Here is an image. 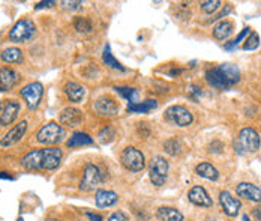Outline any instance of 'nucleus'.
I'll return each mask as SVG.
<instances>
[{
	"label": "nucleus",
	"mask_w": 261,
	"mask_h": 221,
	"mask_svg": "<svg viewBox=\"0 0 261 221\" xmlns=\"http://www.w3.org/2000/svg\"><path fill=\"white\" fill-rule=\"evenodd\" d=\"M249 30H251L249 27H245V29H243V30L239 33V36H237L234 41H231V42H228V44L225 45V48H227V50H233V48H236V47H237V45H239V44L243 41V38H245V36L249 33Z\"/></svg>",
	"instance_id": "obj_34"
},
{
	"label": "nucleus",
	"mask_w": 261,
	"mask_h": 221,
	"mask_svg": "<svg viewBox=\"0 0 261 221\" xmlns=\"http://www.w3.org/2000/svg\"><path fill=\"white\" fill-rule=\"evenodd\" d=\"M206 81L210 87L225 90L240 81V69L233 63H224L206 71Z\"/></svg>",
	"instance_id": "obj_2"
},
{
	"label": "nucleus",
	"mask_w": 261,
	"mask_h": 221,
	"mask_svg": "<svg viewBox=\"0 0 261 221\" xmlns=\"http://www.w3.org/2000/svg\"><path fill=\"white\" fill-rule=\"evenodd\" d=\"M188 199L195 206H203V208H209L213 203L210 196L207 194V191L201 185H195L194 188H191L188 193Z\"/></svg>",
	"instance_id": "obj_17"
},
{
	"label": "nucleus",
	"mask_w": 261,
	"mask_h": 221,
	"mask_svg": "<svg viewBox=\"0 0 261 221\" xmlns=\"http://www.w3.org/2000/svg\"><path fill=\"white\" fill-rule=\"evenodd\" d=\"M95 202L98 208H110L114 206L119 202V196L114 191H108V190H96L95 194Z\"/></svg>",
	"instance_id": "obj_19"
},
{
	"label": "nucleus",
	"mask_w": 261,
	"mask_h": 221,
	"mask_svg": "<svg viewBox=\"0 0 261 221\" xmlns=\"http://www.w3.org/2000/svg\"><path fill=\"white\" fill-rule=\"evenodd\" d=\"M26 131H27V122H26V121L18 122L15 127H12V128L0 139V146H2V148H11V146L17 145V143L26 136Z\"/></svg>",
	"instance_id": "obj_13"
},
{
	"label": "nucleus",
	"mask_w": 261,
	"mask_h": 221,
	"mask_svg": "<svg viewBox=\"0 0 261 221\" xmlns=\"http://www.w3.org/2000/svg\"><path fill=\"white\" fill-rule=\"evenodd\" d=\"M108 221H129V218L123 211H117V212H114L108 217Z\"/></svg>",
	"instance_id": "obj_37"
},
{
	"label": "nucleus",
	"mask_w": 261,
	"mask_h": 221,
	"mask_svg": "<svg viewBox=\"0 0 261 221\" xmlns=\"http://www.w3.org/2000/svg\"><path fill=\"white\" fill-rule=\"evenodd\" d=\"M0 59L6 63H21L23 51L17 47H8L0 53Z\"/></svg>",
	"instance_id": "obj_24"
},
{
	"label": "nucleus",
	"mask_w": 261,
	"mask_h": 221,
	"mask_svg": "<svg viewBox=\"0 0 261 221\" xmlns=\"http://www.w3.org/2000/svg\"><path fill=\"white\" fill-rule=\"evenodd\" d=\"M116 92L129 101V104H134L137 102V98H138V90L137 89H132V87H116Z\"/></svg>",
	"instance_id": "obj_30"
},
{
	"label": "nucleus",
	"mask_w": 261,
	"mask_h": 221,
	"mask_svg": "<svg viewBox=\"0 0 261 221\" xmlns=\"http://www.w3.org/2000/svg\"><path fill=\"white\" fill-rule=\"evenodd\" d=\"M242 221H251V220H249V215L243 214V215H242Z\"/></svg>",
	"instance_id": "obj_43"
},
{
	"label": "nucleus",
	"mask_w": 261,
	"mask_h": 221,
	"mask_svg": "<svg viewBox=\"0 0 261 221\" xmlns=\"http://www.w3.org/2000/svg\"><path fill=\"white\" fill-rule=\"evenodd\" d=\"M158 107V102L155 99H147L143 102H134V104H128V112L130 113H150L152 110H155Z\"/></svg>",
	"instance_id": "obj_26"
},
{
	"label": "nucleus",
	"mask_w": 261,
	"mask_h": 221,
	"mask_svg": "<svg viewBox=\"0 0 261 221\" xmlns=\"http://www.w3.org/2000/svg\"><path fill=\"white\" fill-rule=\"evenodd\" d=\"M74 29L81 35H89L93 30V24H92L90 18H87V17H75Z\"/></svg>",
	"instance_id": "obj_28"
},
{
	"label": "nucleus",
	"mask_w": 261,
	"mask_h": 221,
	"mask_svg": "<svg viewBox=\"0 0 261 221\" xmlns=\"http://www.w3.org/2000/svg\"><path fill=\"white\" fill-rule=\"evenodd\" d=\"M0 179H12V176L9 173H5V172H0Z\"/></svg>",
	"instance_id": "obj_42"
},
{
	"label": "nucleus",
	"mask_w": 261,
	"mask_h": 221,
	"mask_svg": "<svg viewBox=\"0 0 261 221\" xmlns=\"http://www.w3.org/2000/svg\"><path fill=\"white\" fill-rule=\"evenodd\" d=\"M195 172H197L198 176H201V178H204V179H209V181H218V178H219V173H218V170L215 169V166H212V164L207 163V161L200 163V164L195 167Z\"/></svg>",
	"instance_id": "obj_23"
},
{
	"label": "nucleus",
	"mask_w": 261,
	"mask_h": 221,
	"mask_svg": "<svg viewBox=\"0 0 261 221\" xmlns=\"http://www.w3.org/2000/svg\"><path fill=\"white\" fill-rule=\"evenodd\" d=\"M102 62L108 66V68H111V69H116V71H122V72H125L126 69H125V66L119 62V60H116L114 59V56H113V53H111V48H110V45L107 44L105 45V48H104V53H102Z\"/></svg>",
	"instance_id": "obj_27"
},
{
	"label": "nucleus",
	"mask_w": 261,
	"mask_h": 221,
	"mask_svg": "<svg viewBox=\"0 0 261 221\" xmlns=\"http://www.w3.org/2000/svg\"><path fill=\"white\" fill-rule=\"evenodd\" d=\"M258 45H260V36H258V33L251 32V35L248 36V39L245 41V44L242 45V48L248 51V50H255Z\"/></svg>",
	"instance_id": "obj_31"
},
{
	"label": "nucleus",
	"mask_w": 261,
	"mask_h": 221,
	"mask_svg": "<svg viewBox=\"0 0 261 221\" xmlns=\"http://www.w3.org/2000/svg\"><path fill=\"white\" fill-rule=\"evenodd\" d=\"M36 33V26L32 20L24 18L20 20L14 24V27L9 30V39L12 42H27L29 39H32Z\"/></svg>",
	"instance_id": "obj_8"
},
{
	"label": "nucleus",
	"mask_w": 261,
	"mask_h": 221,
	"mask_svg": "<svg viewBox=\"0 0 261 221\" xmlns=\"http://www.w3.org/2000/svg\"><path fill=\"white\" fill-rule=\"evenodd\" d=\"M188 93H189V96L197 102L198 101V98L203 95V92H201V89L198 87V86H195V84H191V86H188Z\"/></svg>",
	"instance_id": "obj_35"
},
{
	"label": "nucleus",
	"mask_w": 261,
	"mask_h": 221,
	"mask_svg": "<svg viewBox=\"0 0 261 221\" xmlns=\"http://www.w3.org/2000/svg\"><path fill=\"white\" fill-rule=\"evenodd\" d=\"M62 151L60 148H42L33 149L24 155L21 160V166L26 170H54L62 163Z\"/></svg>",
	"instance_id": "obj_1"
},
{
	"label": "nucleus",
	"mask_w": 261,
	"mask_h": 221,
	"mask_svg": "<svg viewBox=\"0 0 261 221\" xmlns=\"http://www.w3.org/2000/svg\"><path fill=\"white\" fill-rule=\"evenodd\" d=\"M168 170H170V164L168 161L161 157V155H155L150 163H149V178L150 182L155 187H162L167 181L168 176Z\"/></svg>",
	"instance_id": "obj_6"
},
{
	"label": "nucleus",
	"mask_w": 261,
	"mask_h": 221,
	"mask_svg": "<svg viewBox=\"0 0 261 221\" xmlns=\"http://www.w3.org/2000/svg\"><path fill=\"white\" fill-rule=\"evenodd\" d=\"M236 193L240 199H245L248 202L260 203L261 202V188L255 187L249 182H242L236 187Z\"/></svg>",
	"instance_id": "obj_15"
},
{
	"label": "nucleus",
	"mask_w": 261,
	"mask_h": 221,
	"mask_svg": "<svg viewBox=\"0 0 261 221\" xmlns=\"http://www.w3.org/2000/svg\"><path fill=\"white\" fill-rule=\"evenodd\" d=\"M21 77L20 74L9 68V66H3L0 68V89L5 90V89H12L14 86H17L20 83Z\"/></svg>",
	"instance_id": "obj_18"
},
{
	"label": "nucleus",
	"mask_w": 261,
	"mask_h": 221,
	"mask_svg": "<svg viewBox=\"0 0 261 221\" xmlns=\"http://www.w3.org/2000/svg\"><path fill=\"white\" fill-rule=\"evenodd\" d=\"M221 6V2L219 0H207V2H201L200 3V8L201 11H204L206 14H213L219 9Z\"/></svg>",
	"instance_id": "obj_32"
},
{
	"label": "nucleus",
	"mask_w": 261,
	"mask_h": 221,
	"mask_svg": "<svg viewBox=\"0 0 261 221\" xmlns=\"http://www.w3.org/2000/svg\"><path fill=\"white\" fill-rule=\"evenodd\" d=\"M260 136H258V133H257L254 128H251V127L243 128V130L240 131V134H239V139H237L236 143H234L236 152H237V154H243V151H245V152L254 154V152H257V151L260 149Z\"/></svg>",
	"instance_id": "obj_5"
},
{
	"label": "nucleus",
	"mask_w": 261,
	"mask_h": 221,
	"mask_svg": "<svg viewBox=\"0 0 261 221\" xmlns=\"http://www.w3.org/2000/svg\"><path fill=\"white\" fill-rule=\"evenodd\" d=\"M156 218L158 221H183V214L176 209V208H170V206H161L156 209Z\"/></svg>",
	"instance_id": "obj_22"
},
{
	"label": "nucleus",
	"mask_w": 261,
	"mask_h": 221,
	"mask_svg": "<svg viewBox=\"0 0 261 221\" xmlns=\"http://www.w3.org/2000/svg\"><path fill=\"white\" fill-rule=\"evenodd\" d=\"M89 145H93V139L87 133H83V131H75L66 140L68 148H83V146H89Z\"/></svg>",
	"instance_id": "obj_21"
},
{
	"label": "nucleus",
	"mask_w": 261,
	"mask_h": 221,
	"mask_svg": "<svg viewBox=\"0 0 261 221\" xmlns=\"http://www.w3.org/2000/svg\"><path fill=\"white\" fill-rule=\"evenodd\" d=\"M65 93L71 102H80L86 96V87L75 81H68L65 86Z\"/></svg>",
	"instance_id": "obj_20"
},
{
	"label": "nucleus",
	"mask_w": 261,
	"mask_h": 221,
	"mask_svg": "<svg viewBox=\"0 0 261 221\" xmlns=\"http://www.w3.org/2000/svg\"><path fill=\"white\" fill-rule=\"evenodd\" d=\"M104 181H105L104 170L96 164L87 163L84 166V170H83V179L80 182V190L81 191H93Z\"/></svg>",
	"instance_id": "obj_4"
},
{
	"label": "nucleus",
	"mask_w": 261,
	"mask_h": 221,
	"mask_svg": "<svg viewBox=\"0 0 261 221\" xmlns=\"http://www.w3.org/2000/svg\"><path fill=\"white\" fill-rule=\"evenodd\" d=\"M81 5H83V2H62V6H63L66 11H71V12L80 9Z\"/></svg>",
	"instance_id": "obj_36"
},
{
	"label": "nucleus",
	"mask_w": 261,
	"mask_h": 221,
	"mask_svg": "<svg viewBox=\"0 0 261 221\" xmlns=\"http://www.w3.org/2000/svg\"><path fill=\"white\" fill-rule=\"evenodd\" d=\"M20 95L26 101V105L29 110H36L44 95V86L39 81L29 83L20 90Z\"/></svg>",
	"instance_id": "obj_9"
},
{
	"label": "nucleus",
	"mask_w": 261,
	"mask_h": 221,
	"mask_svg": "<svg viewBox=\"0 0 261 221\" xmlns=\"http://www.w3.org/2000/svg\"><path fill=\"white\" fill-rule=\"evenodd\" d=\"M87 217L90 218V221H104V218L99 214H93V212H87Z\"/></svg>",
	"instance_id": "obj_39"
},
{
	"label": "nucleus",
	"mask_w": 261,
	"mask_h": 221,
	"mask_svg": "<svg viewBox=\"0 0 261 221\" xmlns=\"http://www.w3.org/2000/svg\"><path fill=\"white\" fill-rule=\"evenodd\" d=\"M164 118L168 122H171V124H174L177 127H189L194 122L192 113L186 107H183V105H171V107H168L165 110V113H164Z\"/></svg>",
	"instance_id": "obj_10"
},
{
	"label": "nucleus",
	"mask_w": 261,
	"mask_h": 221,
	"mask_svg": "<svg viewBox=\"0 0 261 221\" xmlns=\"http://www.w3.org/2000/svg\"><path fill=\"white\" fill-rule=\"evenodd\" d=\"M230 12H231V8H225V9H224V11H222V12H221L219 15H216V17H215V20H219V18L225 17L227 14H230Z\"/></svg>",
	"instance_id": "obj_41"
},
{
	"label": "nucleus",
	"mask_w": 261,
	"mask_h": 221,
	"mask_svg": "<svg viewBox=\"0 0 261 221\" xmlns=\"http://www.w3.org/2000/svg\"><path fill=\"white\" fill-rule=\"evenodd\" d=\"M164 151L171 155V157H176L182 152V145L177 139H170L164 143Z\"/></svg>",
	"instance_id": "obj_29"
},
{
	"label": "nucleus",
	"mask_w": 261,
	"mask_h": 221,
	"mask_svg": "<svg viewBox=\"0 0 261 221\" xmlns=\"http://www.w3.org/2000/svg\"><path fill=\"white\" fill-rule=\"evenodd\" d=\"M59 122L66 128H77L83 122V112L77 107H66L59 113Z\"/></svg>",
	"instance_id": "obj_12"
},
{
	"label": "nucleus",
	"mask_w": 261,
	"mask_h": 221,
	"mask_svg": "<svg viewBox=\"0 0 261 221\" xmlns=\"http://www.w3.org/2000/svg\"><path fill=\"white\" fill-rule=\"evenodd\" d=\"M63 137H65V128L57 122H48L38 131L36 142L48 148V146H54L60 143Z\"/></svg>",
	"instance_id": "obj_3"
},
{
	"label": "nucleus",
	"mask_w": 261,
	"mask_h": 221,
	"mask_svg": "<svg viewBox=\"0 0 261 221\" xmlns=\"http://www.w3.org/2000/svg\"><path fill=\"white\" fill-rule=\"evenodd\" d=\"M252 215L257 221H261V206H257V208L252 209Z\"/></svg>",
	"instance_id": "obj_40"
},
{
	"label": "nucleus",
	"mask_w": 261,
	"mask_h": 221,
	"mask_svg": "<svg viewBox=\"0 0 261 221\" xmlns=\"http://www.w3.org/2000/svg\"><path fill=\"white\" fill-rule=\"evenodd\" d=\"M0 110H2V102H0Z\"/></svg>",
	"instance_id": "obj_44"
},
{
	"label": "nucleus",
	"mask_w": 261,
	"mask_h": 221,
	"mask_svg": "<svg viewBox=\"0 0 261 221\" xmlns=\"http://www.w3.org/2000/svg\"><path fill=\"white\" fill-rule=\"evenodd\" d=\"M53 5H56V2H39V3H36V5H35V9H41V8H50V6H53Z\"/></svg>",
	"instance_id": "obj_38"
},
{
	"label": "nucleus",
	"mask_w": 261,
	"mask_h": 221,
	"mask_svg": "<svg viewBox=\"0 0 261 221\" xmlns=\"http://www.w3.org/2000/svg\"><path fill=\"white\" fill-rule=\"evenodd\" d=\"M219 203L224 209V212L228 215V217H236L239 215V211H240V202L239 199H234L231 196V193L228 191H221L219 194Z\"/></svg>",
	"instance_id": "obj_16"
},
{
	"label": "nucleus",
	"mask_w": 261,
	"mask_h": 221,
	"mask_svg": "<svg viewBox=\"0 0 261 221\" xmlns=\"http://www.w3.org/2000/svg\"><path fill=\"white\" fill-rule=\"evenodd\" d=\"M114 137H116V131H114V128L111 125L104 127V130L99 133V139H101L102 143H110Z\"/></svg>",
	"instance_id": "obj_33"
},
{
	"label": "nucleus",
	"mask_w": 261,
	"mask_h": 221,
	"mask_svg": "<svg viewBox=\"0 0 261 221\" xmlns=\"http://www.w3.org/2000/svg\"><path fill=\"white\" fill-rule=\"evenodd\" d=\"M93 108H95V112H96L99 116H102V118H114V116H117L119 112H120V105L116 102V99H113V98H110V96H107V95L99 96V98L95 101Z\"/></svg>",
	"instance_id": "obj_11"
},
{
	"label": "nucleus",
	"mask_w": 261,
	"mask_h": 221,
	"mask_svg": "<svg viewBox=\"0 0 261 221\" xmlns=\"http://www.w3.org/2000/svg\"><path fill=\"white\" fill-rule=\"evenodd\" d=\"M20 108H21V105L15 99L3 101L2 110H0V125L2 127H8V125L14 124L17 116H18V113H20Z\"/></svg>",
	"instance_id": "obj_14"
},
{
	"label": "nucleus",
	"mask_w": 261,
	"mask_h": 221,
	"mask_svg": "<svg viewBox=\"0 0 261 221\" xmlns=\"http://www.w3.org/2000/svg\"><path fill=\"white\" fill-rule=\"evenodd\" d=\"M18 221H23V220H21V218H20V220H18Z\"/></svg>",
	"instance_id": "obj_45"
},
{
	"label": "nucleus",
	"mask_w": 261,
	"mask_h": 221,
	"mask_svg": "<svg viewBox=\"0 0 261 221\" xmlns=\"http://www.w3.org/2000/svg\"><path fill=\"white\" fill-rule=\"evenodd\" d=\"M120 161H122V166L134 173H138L141 172L144 167H146V158H144V154L134 148V146H128L123 149L122 155H120Z\"/></svg>",
	"instance_id": "obj_7"
},
{
	"label": "nucleus",
	"mask_w": 261,
	"mask_h": 221,
	"mask_svg": "<svg viewBox=\"0 0 261 221\" xmlns=\"http://www.w3.org/2000/svg\"><path fill=\"white\" fill-rule=\"evenodd\" d=\"M233 29H234V24L231 21H221L213 29V38L218 41H225L233 33Z\"/></svg>",
	"instance_id": "obj_25"
}]
</instances>
